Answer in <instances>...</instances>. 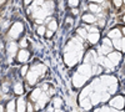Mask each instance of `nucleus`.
<instances>
[{
	"label": "nucleus",
	"mask_w": 125,
	"mask_h": 112,
	"mask_svg": "<svg viewBox=\"0 0 125 112\" xmlns=\"http://www.w3.org/2000/svg\"><path fill=\"white\" fill-rule=\"evenodd\" d=\"M41 88H43L44 91H46V90H49V85H48V84H44V85H43V87H41Z\"/></svg>",
	"instance_id": "58836bf2"
},
{
	"label": "nucleus",
	"mask_w": 125,
	"mask_h": 112,
	"mask_svg": "<svg viewBox=\"0 0 125 112\" xmlns=\"http://www.w3.org/2000/svg\"><path fill=\"white\" fill-rule=\"evenodd\" d=\"M90 100H91V103L93 105H98L100 101H101V95L99 92H95L94 95H91V98Z\"/></svg>",
	"instance_id": "2eb2a0df"
},
{
	"label": "nucleus",
	"mask_w": 125,
	"mask_h": 112,
	"mask_svg": "<svg viewBox=\"0 0 125 112\" xmlns=\"http://www.w3.org/2000/svg\"><path fill=\"white\" fill-rule=\"evenodd\" d=\"M124 21H125V15H124Z\"/></svg>",
	"instance_id": "8fccbe9b"
},
{
	"label": "nucleus",
	"mask_w": 125,
	"mask_h": 112,
	"mask_svg": "<svg viewBox=\"0 0 125 112\" xmlns=\"http://www.w3.org/2000/svg\"><path fill=\"white\" fill-rule=\"evenodd\" d=\"M0 111H1V112H4V107L1 106V110H0Z\"/></svg>",
	"instance_id": "09e8293b"
},
{
	"label": "nucleus",
	"mask_w": 125,
	"mask_h": 112,
	"mask_svg": "<svg viewBox=\"0 0 125 112\" xmlns=\"http://www.w3.org/2000/svg\"><path fill=\"white\" fill-rule=\"evenodd\" d=\"M14 92H15L16 95H21V94L24 92V88H23V84H21V82L15 84V86H14Z\"/></svg>",
	"instance_id": "f3484780"
},
{
	"label": "nucleus",
	"mask_w": 125,
	"mask_h": 112,
	"mask_svg": "<svg viewBox=\"0 0 125 112\" xmlns=\"http://www.w3.org/2000/svg\"><path fill=\"white\" fill-rule=\"evenodd\" d=\"M110 105L113 107H115L116 110H123L124 106H125V100L123 96H118V97H114L111 101H110Z\"/></svg>",
	"instance_id": "f257e3e1"
},
{
	"label": "nucleus",
	"mask_w": 125,
	"mask_h": 112,
	"mask_svg": "<svg viewBox=\"0 0 125 112\" xmlns=\"http://www.w3.org/2000/svg\"><path fill=\"white\" fill-rule=\"evenodd\" d=\"M23 33V24H20V23H15L11 27V30H10V36L16 39L20 34Z\"/></svg>",
	"instance_id": "f03ea898"
},
{
	"label": "nucleus",
	"mask_w": 125,
	"mask_h": 112,
	"mask_svg": "<svg viewBox=\"0 0 125 112\" xmlns=\"http://www.w3.org/2000/svg\"><path fill=\"white\" fill-rule=\"evenodd\" d=\"M78 72H79L80 75H83V76H85V77H89V76L93 74V70H91V67H90L89 64H84V65H81V66L79 67Z\"/></svg>",
	"instance_id": "20e7f679"
},
{
	"label": "nucleus",
	"mask_w": 125,
	"mask_h": 112,
	"mask_svg": "<svg viewBox=\"0 0 125 112\" xmlns=\"http://www.w3.org/2000/svg\"><path fill=\"white\" fill-rule=\"evenodd\" d=\"M28 112H33V106H31V103H28Z\"/></svg>",
	"instance_id": "4c0bfd02"
},
{
	"label": "nucleus",
	"mask_w": 125,
	"mask_h": 112,
	"mask_svg": "<svg viewBox=\"0 0 125 112\" xmlns=\"http://www.w3.org/2000/svg\"><path fill=\"white\" fill-rule=\"evenodd\" d=\"M88 80V77H85V76H83V75H80L79 72L74 76V80H73V84H74V86L75 87H81L83 85L85 84V81Z\"/></svg>",
	"instance_id": "7ed1b4c3"
},
{
	"label": "nucleus",
	"mask_w": 125,
	"mask_h": 112,
	"mask_svg": "<svg viewBox=\"0 0 125 112\" xmlns=\"http://www.w3.org/2000/svg\"><path fill=\"white\" fill-rule=\"evenodd\" d=\"M79 4V0H69V5L71 8H74V6H78Z\"/></svg>",
	"instance_id": "c756f323"
},
{
	"label": "nucleus",
	"mask_w": 125,
	"mask_h": 112,
	"mask_svg": "<svg viewBox=\"0 0 125 112\" xmlns=\"http://www.w3.org/2000/svg\"><path fill=\"white\" fill-rule=\"evenodd\" d=\"M89 9L91 10L93 13H99V11H100V8H99L96 4H90V5H89Z\"/></svg>",
	"instance_id": "5701e85b"
},
{
	"label": "nucleus",
	"mask_w": 125,
	"mask_h": 112,
	"mask_svg": "<svg viewBox=\"0 0 125 112\" xmlns=\"http://www.w3.org/2000/svg\"><path fill=\"white\" fill-rule=\"evenodd\" d=\"M83 20H84L85 23H89V24H93V23H95V20L96 17L94 16L93 14H85L84 16H83Z\"/></svg>",
	"instance_id": "4468645a"
},
{
	"label": "nucleus",
	"mask_w": 125,
	"mask_h": 112,
	"mask_svg": "<svg viewBox=\"0 0 125 112\" xmlns=\"http://www.w3.org/2000/svg\"><path fill=\"white\" fill-rule=\"evenodd\" d=\"M38 76H39V75L31 70L30 72L28 74V82H29L30 85H34V84L36 82V80H38Z\"/></svg>",
	"instance_id": "9d476101"
},
{
	"label": "nucleus",
	"mask_w": 125,
	"mask_h": 112,
	"mask_svg": "<svg viewBox=\"0 0 125 112\" xmlns=\"http://www.w3.org/2000/svg\"><path fill=\"white\" fill-rule=\"evenodd\" d=\"M103 44L106 45V46H111V41H110L109 39H104V40H103Z\"/></svg>",
	"instance_id": "473e14b6"
},
{
	"label": "nucleus",
	"mask_w": 125,
	"mask_h": 112,
	"mask_svg": "<svg viewBox=\"0 0 125 112\" xmlns=\"http://www.w3.org/2000/svg\"><path fill=\"white\" fill-rule=\"evenodd\" d=\"M80 105H81V107L83 108H85V110H90V107H91V100L90 98H81L80 100Z\"/></svg>",
	"instance_id": "9b49d317"
},
{
	"label": "nucleus",
	"mask_w": 125,
	"mask_h": 112,
	"mask_svg": "<svg viewBox=\"0 0 125 112\" xmlns=\"http://www.w3.org/2000/svg\"><path fill=\"white\" fill-rule=\"evenodd\" d=\"M100 112H110V110H109V108H106V107H103V108L100 110Z\"/></svg>",
	"instance_id": "ea45409f"
},
{
	"label": "nucleus",
	"mask_w": 125,
	"mask_h": 112,
	"mask_svg": "<svg viewBox=\"0 0 125 112\" xmlns=\"http://www.w3.org/2000/svg\"><path fill=\"white\" fill-rule=\"evenodd\" d=\"M108 59L111 61L113 65H118V64L120 62V60H121V55H120V52H118V51L110 52V54L108 55Z\"/></svg>",
	"instance_id": "423d86ee"
},
{
	"label": "nucleus",
	"mask_w": 125,
	"mask_h": 112,
	"mask_svg": "<svg viewBox=\"0 0 125 112\" xmlns=\"http://www.w3.org/2000/svg\"><path fill=\"white\" fill-rule=\"evenodd\" d=\"M89 31H90L91 34H94V33H98V29H96V27H89Z\"/></svg>",
	"instance_id": "e433bc0d"
},
{
	"label": "nucleus",
	"mask_w": 125,
	"mask_h": 112,
	"mask_svg": "<svg viewBox=\"0 0 125 112\" xmlns=\"http://www.w3.org/2000/svg\"><path fill=\"white\" fill-rule=\"evenodd\" d=\"M61 105H62V101L60 100V98H54V107L55 108H60L61 107Z\"/></svg>",
	"instance_id": "393cba45"
},
{
	"label": "nucleus",
	"mask_w": 125,
	"mask_h": 112,
	"mask_svg": "<svg viewBox=\"0 0 125 112\" xmlns=\"http://www.w3.org/2000/svg\"><path fill=\"white\" fill-rule=\"evenodd\" d=\"M116 87H118V85L115 84V85H111L110 86V90H109V94H114L116 91Z\"/></svg>",
	"instance_id": "7c9ffc66"
},
{
	"label": "nucleus",
	"mask_w": 125,
	"mask_h": 112,
	"mask_svg": "<svg viewBox=\"0 0 125 112\" xmlns=\"http://www.w3.org/2000/svg\"><path fill=\"white\" fill-rule=\"evenodd\" d=\"M16 47H18V46H16V44H15L14 41L10 43V45H9V52L11 54V55H14V54L16 52V50H18Z\"/></svg>",
	"instance_id": "aec40b11"
},
{
	"label": "nucleus",
	"mask_w": 125,
	"mask_h": 112,
	"mask_svg": "<svg viewBox=\"0 0 125 112\" xmlns=\"http://www.w3.org/2000/svg\"><path fill=\"white\" fill-rule=\"evenodd\" d=\"M88 39L91 44H96L98 40H99V33H94V34H90L88 35Z\"/></svg>",
	"instance_id": "a211bd4d"
},
{
	"label": "nucleus",
	"mask_w": 125,
	"mask_h": 112,
	"mask_svg": "<svg viewBox=\"0 0 125 112\" xmlns=\"http://www.w3.org/2000/svg\"><path fill=\"white\" fill-rule=\"evenodd\" d=\"M29 51H26V50H20L19 51V55H18V60L20 61V62H26V61L29 60Z\"/></svg>",
	"instance_id": "1a4fd4ad"
},
{
	"label": "nucleus",
	"mask_w": 125,
	"mask_h": 112,
	"mask_svg": "<svg viewBox=\"0 0 125 112\" xmlns=\"http://www.w3.org/2000/svg\"><path fill=\"white\" fill-rule=\"evenodd\" d=\"M109 37H113L114 40H115V39H120V30L113 29L109 33Z\"/></svg>",
	"instance_id": "6ab92c4d"
},
{
	"label": "nucleus",
	"mask_w": 125,
	"mask_h": 112,
	"mask_svg": "<svg viewBox=\"0 0 125 112\" xmlns=\"http://www.w3.org/2000/svg\"><path fill=\"white\" fill-rule=\"evenodd\" d=\"M124 64H125V60H124Z\"/></svg>",
	"instance_id": "3c124183"
},
{
	"label": "nucleus",
	"mask_w": 125,
	"mask_h": 112,
	"mask_svg": "<svg viewBox=\"0 0 125 112\" xmlns=\"http://www.w3.org/2000/svg\"><path fill=\"white\" fill-rule=\"evenodd\" d=\"M121 3H123V0H114V5L118 6V8L121 5Z\"/></svg>",
	"instance_id": "72a5a7b5"
},
{
	"label": "nucleus",
	"mask_w": 125,
	"mask_h": 112,
	"mask_svg": "<svg viewBox=\"0 0 125 112\" xmlns=\"http://www.w3.org/2000/svg\"><path fill=\"white\" fill-rule=\"evenodd\" d=\"M113 45L115 46L118 50H121V39H115V40H113Z\"/></svg>",
	"instance_id": "4be33fe9"
},
{
	"label": "nucleus",
	"mask_w": 125,
	"mask_h": 112,
	"mask_svg": "<svg viewBox=\"0 0 125 112\" xmlns=\"http://www.w3.org/2000/svg\"><path fill=\"white\" fill-rule=\"evenodd\" d=\"M15 108V101H10L8 103V112H14Z\"/></svg>",
	"instance_id": "b1692460"
},
{
	"label": "nucleus",
	"mask_w": 125,
	"mask_h": 112,
	"mask_svg": "<svg viewBox=\"0 0 125 112\" xmlns=\"http://www.w3.org/2000/svg\"><path fill=\"white\" fill-rule=\"evenodd\" d=\"M76 55H75V51H69V52H66V55H65V62L68 64V65H74L75 62H76Z\"/></svg>",
	"instance_id": "39448f33"
},
{
	"label": "nucleus",
	"mask_w": 125,
	"mask_h": 112,
	"mask_svg": "<svg viewBox=\"0 0 125 112\" xmlns=\"http://www.w3.org/2000/svg\"><path fill=\"white\" fill-rule=\"evenodd\" d=\"M78 34H79L81 37H84V39L88 37V34H86V31H85L84 29H79V30H78Z\"/></svg>",
	"instance_id": "bb28decb"
},
{
	"label": "nucleus",
	"mask_w": 125,
	"mask_h": 112,
	"mask_svg": "<svg viewBox=\"0 0 125 112\" xmlns=\"http://www.w3.org/2000/svg\"><path fill=\"white\" fill-rule=\"evenodd\" d=\"M100 52H103V54H108V52H110V46H106V45H104V44H103Z\"/></svg>",
	"instance_id": "a878e982"
},
{
	"label": "nucleus",
	"mask_w": 125,
	"mask_h": 112,
	"mask_svg": "<svg viewBox=\"0 0 125 112\" xmlns=\"http://www.w3.org/2000/svg\"><path fill=\"white\" fill-rule=\"evenodd\" d=\"M54 112H62V110H60V108H55Z\"/></svg>",
	"instance_id": "a18cd8bd"
},
{
	"label": "nucleus",
	"mask_w": 125,
	"mask_h": 112,
	"mask_svg": "<svg viewBox=\"0 0 125 112\" xmlns=\"http://www.w3.org/2000/svg\"><path fill=\"white\" fill-rule=\"evenodd\" d=\"M101 84L104 85V86H108V85H115L116 84V78L115 77H113V76H104V77H101Z\"/></svg>",
	"instance_id": "0eeeda50"
},
{
	"label": "nucleus",
	"mask_w": 125,
	"mask_h": 112,
	"mask_svg": "<svg viewBox=\"0 0 125 112\" xmlns=\"http://www.w3.org/2000/svg\"><path fill=\"white\" fill-rule=\"evenodd\" d=\"M121 50H123V51H125V37L121 39Z\"/></svg>",
	"instance_id": "c9c22d12"
},
{
	"label": "nucleus",
	"mask_w": 125,
	"mask_h": 112,
	"mask_svg": "<svg viewBox=\"0 0 125 112\" xmlns=\"http://www.w3.org/2000/svg\"><path fill=\"white\" fill-rule=\"evenodd\" d=\"M78 13H79L78 9H73V14H74V15H78Z\"/></svg>",
	"instance_id": "79ce46f5"
},
{
	"label": "nucleus",
	"mask_w": 125,
	"mask_h": 112,
	"mask_svg": "<svg viewBox=\"0 0 125 112\" xmlns=\"http://www.w3.org/2000/svg\"><path fill=\"white\" fill-rule=\"evenodd\" d=\"M48 29H50L51 31H55V30L58 29V24H56V21H55V20H53L51 23H49V25H48Z\"/></svg>",
	"instance_id": "412c9836"
},
{
	"label": "nucleus",
	"mask_w": 125,
	"mask_h": 112,
	"mask_svg": "<svg viewBox=\"0 0 125 112\" xmlns=\"http://www.w3.org/2000/svg\"><path fill=\"white\" fill-rule=\"evenodd\" d=\"M46 102H48V95L46 94H41V96L39 97L38 102H36L35 110H39V107H45V103Z\"/></svg>",
	"instance_id": "6e6552de"
},
{
	"label": "nucleus",
	"mask_w": 125,
	"mask_h": 112,
	"mask_svg": "<svg viewBox=\"0 0 125 112\" xmlns=\"http://www.w3.org/2000/svg\"><path fill=\"white\" fill-rule=\"evenodd\" d=\"M53 111H55V110H53V107H49V110H48V112H53Z\"/></svg>",
	"instance_id": "49530a36"
},
{
	"label": "nucleus",
	"mask_w": 125,
	"mask_h": 112,
	"mask_svg": "<svg viewBox=\"0 0 125 112\" xmlns=\"http://www.w3.org/2000/svg\"><path fill=\"white\" fill-rule=\"evenodd\" d=\"M51 35H53V31H51V30L46 31V36H48V37H51Z\"/></svg>",
	"instance_id": "a19ab883"
},
{
	"label": "nucleus",
	"mask_w": 125,
	"mask_h": 112,
	"mask_svg": "<svg viewBox=\"0 0 125 112\" xmlns=\"http://www.w3.org/2000/svg\"><path fill=\"white\" fill-rule=\"evenodd\" d=\"M40 96H41V90H40V88H35L33 92H31L30 98H31V101H35V102H38V100H39Z\"/></svg>",
	"instance_id": "f8f14e48"
},
{
	"label": "nucleus",
	"mask_w": 125,
	"mask_h": 112,
	"mask_svg": "<svg viewBox=\"0 0 125 112\" xmlns=\"http://www.w3.org/2000/svg\"><path fill=\"white\" fill-rule=\"evenodd\" d=\"M18 105V112H25V100L24 98H19L16 101Z\"/></svg>",
	"instance_id": "ddd939ff"
},
{
	"label": "nucleus",
	"mask_w": 125,
	"mask_h": 112,
	"mask_svg": "<svg viewBox=\"0 0 125 112\" xmlns=\"http://www.w3.org/2000/svg\"><path fill=\"white\" fill-rule=\"evenodd\" d=\"M24 3L28 5V4H30V3H31V0H24Z\"/></svg>",
	"instance_id": "37998d69"
},
{
	"label": "nucleus",
	"mask_w": 125,
	"mask_h": 112,
	"mask_svg": "<svg viewBox=\"0 0 125 112\" xmlns=\"http://www.w3.org/2000/svg\"><path fill=\"white\" fill-rule=\"evenodd\" d=\"M20 45H21V47H26V45H28L26 39H23V40H21V44H20Z\"/></svg>",
	"instance_id": "f704fd0d"
},
{
	"label": "nucleus",
	"mask_w": 125,
	"mask_h": 112,
	"mask_svg": "<svg viewBox=\"0 0 125 112\" xmlns=\"http://www.w3.org/2000/svg\"><path fill=\"white\" fill-rule=\"evenodd\" d=\"M28 69H29L28 65H24V66L21 67V75H23V76H25V74L28 72Z\"/></svg>",
	"instance_id": "2f4dec72"
},
{
	"label": "nucleus",
	"mask_w": 125,
	"mask_h": 112,
	"mask_svg": "<svg viewBox=\"0 0 125 112\" xmlns=\"http://www.w3.org/2000/svg\"><path fill=\"white\" fill-rule=\"evenodd\" d=\"M91 1H95V3H103V0H91Z\"/></svg>",
	"instance_id": "c03bdc74"
},
{
	"label": "nucleus",
	"mask_w": 125,
	"mask_h": 112,
	"mask_svg": "<svg viewBox=\"0 0 125 112\" xmlns=\"http://www.w3.org/2000/svg\"><path fill=\"white\" fill-rule=\"evenodd\" d=\"M33 71H34V72H36V74L40 76L41 74H44L45 71H46V67H45L44 65H36V66L33 69Z\"/></svg>",
	"instance_id": "dca6fc26"
},
{
	"label": "nucleus",
	"mask_w": 125,
	"mask_h": 112,
	"mask_svg": "<svg viewBox=\"0 0 125 112\" xmlns=\"http://www.w3.org/2000/svg\"><path fill=\"white\" fill-rule=\"evenodd\" d=\"M45 26H43V25H41V26H39L38 27V34L39 35H45Z\"/></svg>",
	"instance_id": "cd10ccee"
},
{
	"label": "nucleus",
	"mask_w": 125,
	"mask_h": 112,
	"mask_svg": "<svg viewBox=\"0 0 125 112\" xmlns=\"http://www.w3.org/2000/svg\"><path fill=\"white\" fill-rule=\"evenodd\" d=\"M121 31H123V34H124V35H125V27H124V29H123V30H121Z\"/></svg>",
	"instance_id": "de8ad7c7"
},
{
	"label": "nucleus",
	"mask_w": 125,
	"mask_h": 112,
	"mask_svg": "<svg viewBox=\"0 0 125 112\" xmlns=\"http://www.w3.org/2000/svg\"><path fill=\"white\" fill-rule=\"evenodd\" d=\"M109 96H110L109 92H106V94L104 92V94L101 95V101H104V102H105V101H108V100H109Z\"/></svg>",
	"instance_id": "c85d7f7f"
}]
</instances>
